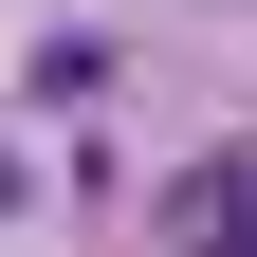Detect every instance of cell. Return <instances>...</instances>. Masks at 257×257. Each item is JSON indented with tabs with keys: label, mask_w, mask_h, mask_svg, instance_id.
I'll list each match as a JSON object with an SVG mask.
<instances>
[{
	"label": "cell",
	"mask_w": 257,
	"mask_h": 257,
	"mask_svg": "<svg viewBox=\"0 0 257 257\" xmlns=\"http://www.w3.org/2000/svg\"><path fill=\"white\" fill-rule=\"evenodd\" d=\"M166 220H184V257H257V166H202Z\"/></svg>",
	"instance_id": "1"
}]
</instances>
